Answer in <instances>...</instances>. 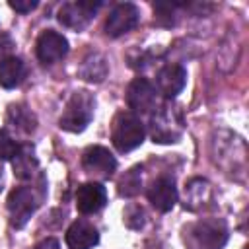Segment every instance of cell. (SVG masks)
<instances>
[{"label":"cell","instance_id":"cell-1","mask_svg":"<svg viewBox=\"0 0 249 249\" xmlns=\"http://www.w3.org/2000/svg\"><path fill=\"white\" fill-rule=\"evenodd\" d=\"M93 107H95V101H93L91 93H88V91L72 93V97L68 99L62 115L58 119V126L68 132H82L93 119Z\"/></svg>","mask_w":249,"mask_h":249},{"label":"cell","instance_id":"cell-2","mask_svg":"<svg viewBox=\"0 0 249 249\" xmlns=\"http://www.w3.org/2000/svg\"><path fill=\"white\" fill-rule=\"evenodd\" d=\"M113 146L119 152H130L144 142V124L132 111H121L113 119Z\"/></svg>","mask_w":249,"mask_h":249},{"label":"cell","instance_id":"cell-3","mask_svg":"<svg viewBox=\"0 0 249 249\" xmlns=\"http://www.w3.org/2000/svg\"><path fill=\"white\" fill-rule=\"evenodd\" d=\"M228 241L224 220H200L189 228V245L193 249H222Z\"/></svg>","mask_w":249,"mask_h":249},{"label":"cell","instance_id":"cell-4","mask_svg":"<svg viewBox=\"0 0 249 249\" xmlns=\"http://www.w3.org/2000/svg\"><path fill=\"white\" fill-rule=\"evenodd\" d=\"M8 214L14 228H23L39 206V196L31 187H18L8 196Z\"/></svg>","mask_w":249,"mask_h":249},{"label":"cell","instance_id":"cell-5","mask_svg":"<svg viewBox=\"0 0 249 249\" xmlns=\"http://www.w3.org/2000/svg\"><path fill=\"white\" fill-rule=\"evenodd\" d=\"M101 2H93V0H78V2H66L62 4V8L58 10V21L70 29H84L91 18L95 16V12L99 10Z\"/></svg>","mask_w":249,"mask_h":249},{"label":"cell","instance_id":"cell-6","mask_svg":"<svg viewBox=\"0 0 249 249\" xmlns=\"http://www.w3.org/2000/svg\"><path fill=\"white\" fill-rule=\"evenodd\" d=\"M138 19H140V12H138V8L134 4H130V2L119 4L107 16L105 33L109 37H121L124 33H128L130 29H134Z\"/></svg>","mask_w":249,"mask_h":249},{"label":"cell","instance_id":"cell-7","mask_svg":"<svg viewBox=\"0 0 249 249\" xmlns=\"http://www.w3.org/2000/svg\"><path fill=\"white\" fill-rule=\"evenodd\" d=\"M126 103L136 113H150L156 109V88L146 78H134L126 88Z\"/></svg>","mask_w":249,"mask_h":249},{"label":"cell","instance_id":"cell-8","mask_svg":"<svg viewBox=\"0 0 249 249\" xmlns=\"http://www.w3.org/2000/svg\"><path fill=\"white\" fill-rule=\"evenodd\" d=\"M37 58L43 62V64H53L60 58L66 56L68 53V41L64 35L53 31V29H47L39 35L37 39Z\"/></svg>","mask_w":249,"mask_h":249},{"label":"cell","instance_id":"cell-9","mask_svg":"<svg viewBox=\"0 0 249 249\" xmlns=\"http://www.w3.org/2000/svg\"><path fill=\"white\" fill-rule=\"evenodd\" d=\"M82 165L91 175L109 177V175H113V171L117 167V160L113 158V154L107 148L89 146V148H86V152L82 156Z\"/></svg>","mask_w":249,"mask_h":249},{"label":"cell","instance_id":"cell-10","mask_svg":"<svg viewBox=\"0 0 249 249\" xmlns=\"http://www.w3.org/2000/svg\"><path fill=\"white\" fill-rule=\"evenodd\" d=\"M148 200L152 202V206L160 212H169L175 202H177V189H175V181L167 175L158 177L152 187L148 189Z\"/></svg>","mask_w":249,"mask_h":249},{"label":"cell","instance_id":"cell-11","mask_svg":"<svg viewBox=\"0 0 249 249\" xmlns=\"http://www.w3.org/2000/svg\"><path fill=\"white\" fill-rule=\"evenodd\" d=\"M107 202V191L101 183H84L76 191V208L82 214H93Z\"/></svg>","mask_w":249,"mask_h":249},{"label":"cell","instance_id":"cell-12","mask_svg":"<svg viewBox=\"0 0 249 249\" xmlns=\"http://www.w3.org/2000/svg\"><path fill=\"white\" fill-rule=\"evenodd\" d=\"M156 82H158V89L165 97H175L177 93H181V89L187 84V70L181 64H165L158 72Z\"/></svg>","mask_w":249,"mask_h":249},{"label":"cell","instance_id":"cell-13","mask_svg":"<svg viewBox=\"0 0 249 249\" xmlns=\"http://www.w3.org/2000/svg\"><path fill=\"white\" fill-rule=\"evenodd\" d=\"M97 241H99L97 230L86 220H76L66 230V245H68V249H91L93 245H97Z\"/></svg>","mask_w":249,"mask_h":249},{"label":"cell","instance_id":"cell-14","mask_svg":"<svg viewBox=\"0 0 249 249\" xmlns=\"http://www.w3.org/2000/svg\"><path fill=\"white\" fill-rule=\"evenodd\" d=\"M152 138L154 142L165 144V142H177L179 138V128L173 124V115L167 107H161L154 117H152Z\"/></svg>","mask_w":249,"mask_h":249},{"label":"cell","instance_id":"cell-15","mask_svg":"<svg viewBox=\"0 0 249 249\" xmlns=\"http://www.w3.org/2000/svg\"><path fill=\"white\" fill-rule=\"evenodd\" d=\"M25 76V66L18 56H6L0 60V86L12 89L21 84Z\"/></svg>","mask_w":249,"mask_h":249},{"label":"cell","instance_id":"cell-16","mask_svg":"<svg viewBox=\"0 0 249 249\" xmlns=\"http://www.w3.org/2000/svg\"><path fill=\"white\" fill-rule=\"evenodd\" d=\"M14 165V175L18 179H31L33 173L37 171V160L33 156V150L29 146H19L18 154L12 158Z\"/></svg>","mask_w":249,"mask_h":249},{"label":"cell","instance_id":"cell-17","mask_svg":"<svg viewBox=\"0 0 249 249\" xmlns=\"http://www.w3.org/2000/svg\"><path fill=\"white\" fill-rule=\"evenodd\" d=\"M107 70H109V68H107V60H105L101 54L93 53V54H89L88 58H84V62H82L78 74H80L84 80H88V82H101V80L107 76Z\"/></svg>","mask_w":249,"mask_h":249},{"label":"cell","instance_id":"cell-18","mask_svg":"<svg viewBox=\"0 0 249 249\" xmlns=\"http://www.w3.org/2000/svg\"><path fill=\"white\" fill-rule=\"evenodd\" d=\"M8 121L14 123V126L25 130V132H31L35 130V115L23 107V105H10V111H8Z\"/></svg>","mask_w":249,"mask_h":249},{"label":"cell","instance_id":"cell-19","mask_svg":"<svg viewBox=\"0 0 249 249\" xmlns=\"http://www.w3.org/2000/svg\"><path fill=\"white\" fill-rule=\"evenodd\" d=\"M140 185H142V177H140V167H132L128 169L121 181H119V195L121 196H134L138 191H140Z\"/></svg>","mask_w":249,"mask_h":249},{"label":"cell","instance_id":"cell-20","mask_svg":"<svg viewBox=\"0 0 249 249\" xmlns=\"http://www.w3.org/2000/svg\"><path fill=\"white\" fill-rule=\"evenodd\" d=\"M18 150H19V146L16 144V140L4 128H0V160L2 161L12 160L18 154Z\"/></svg>","mask_w":249,"mask_h":249},{"label":"cell","instance_id":"cell-21","mask_svg":"<svg viewBox=\"0 0 249 249\" xmlns=\"http://www.w3.org/2000/svg\"><path fill=\"white\" fill-rule=\"evenodd\" d=\"M37 4H39L37 0H12L10 2V8L16 10V12H19V14H27V12L35 10Z\"/></svg>","mask_w":249,"mask_h":249},{"label":"cell","instance_id":"cell-22","mask_svg":"<svg viewBox=\"0 0 249 249\" xmlns=\"http://www.w3.org/2000/svg\"><path fill=\"white\" fill-rule=\"evenodd\" d=\"M37 249H58V241L53 239V237H49V239H45L43 243H39Z\"/></svg>","mask_w":249,"mask_h":249},{"label":"cell","instance_id":"cell-23","mask_svg":"<svg viewBox=\"0 0 249 249\" xmlns=\"http://www.w3.org/2000/svg\"><path fill=\"white\" fill-rule=\"evenodd\" d=\"M0 185H2V175H0Z\"/></svg>","mask_w":249,"mask_h":249}]
</instances>
